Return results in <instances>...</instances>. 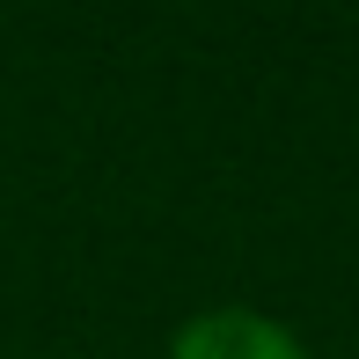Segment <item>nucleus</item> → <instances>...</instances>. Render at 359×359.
I'll return each mask as SVG.
<instances>
[{"instance_id": "nucleus-1", "label": "nucleus", "mask_w": 359, "mask_h": 359, "mask_svg": "<svg viewBox=\"0 0 359 359\" xmlns=\"http://www.w3.org/2000/svg\"><path fill=\"white\" fill-rule=\"evenodd\" d=\"M161 359H308V345L264 308H198L191 323H176Z\"/></svg>"}]
</instances>
